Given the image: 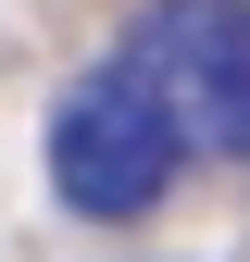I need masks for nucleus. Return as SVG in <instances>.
Returning <instances> with one entry per match:
<instances>
[{"mask_svg":"<svg viewBox=\"0 0 250 262\" xmlns=\"http://www.w3.org/2000/svg\"><path fill=\"white\" fill-rule=\"evenodd\" d=\"M175 162H187V125H175V100H163L150 62H100V75L62 88V113H50V187H62V212L138 225L175 187Z\"/></svg>","mask_w":250,"mask_h":262,"instance_id":"f257e3e1","label":"nucleus"},{"mask_svg":"<svg viewBox=\"0 0 250 262\" xmlns=\"http://www.w3.org/2000/svg\"><path fill=\"white\" fill-rule=\"evenodd\" d=\"M125 62L163 75V100H175L187 138L250 150V0H150V25H138Z\"/></svg>","mask_w":250,"mask_h":262,"instance_id":"f03ea898","label":"nucleus"}]
</instances>
